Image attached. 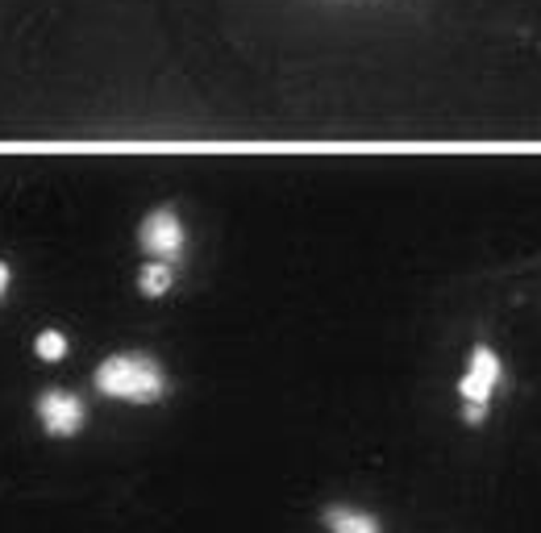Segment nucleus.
Wrapping results in <instances>:
<instances>
[{"label":"nucleus","mask_w":541,"mask_h":533,"mask_svg":"<svg viewBox=\"0 0 541 533\" xmlns=\"http://www.w3.org/2000/svg\"><path fill=\"white\" fill-rule=\"evenodd\" d=\"M325 529L329 533H383L375 513L366 508H354V505H333L325 508Z\"/></svg>","instance_id":"nucleus-5"},{"label":"nucleus","mask_w":541,"mask_h":533,"mask_svg":"<svg viewBox=\"0 0 541 533\" xmlns=\"http://www.w3.org/2000/svg\"><path fill=\"white\" fill-rule=\"evenodd\" d=\"M504 383V363L491 346H474L467 358V371L459 380V400H462V421L467 425H483L491 412V400Z\"/></svg>","instance_id":"nucleus-2"},{"label":"nucleus","mask_w":541,"mask_h":533,"mask_svg":"<svg viewBox=\"0 0 541 533\" xmlns=\"http://www.w3.org/2000/svg\"><path fill=\"white\" fill-rule=\"evenodd\" d=\"M137 247L150 259L176 263L184 255V247H188V230H184L176 208H154V213H146V221L137 225Z\"/></svg>","instance_id":"nucleus-3"},{"label":"nucleus","mask_w":541,"mask_h":533,"mask_svg":"<svg viewBox=\"0 0 541 533\" xmlns=\"http://www.w3.org/2000/svg\"><path fill=\"white\" fill-rule=\"evenodd\" d=\"M96 392L108 400H125V404H159L167 396V371L159 367L154 355L122 350L96 367Z\"/></svg>","instance_id":"nucleus-1"},{"label":"nucleus","mask_w":541,"mask_h":533,"mask_svg":"<svg viewBox=\"0 0 541 533\" xmlns=\"http://www.w3.org/2000/svg\"><path fill=\"white\" fill-rule=\"evenodd\" d=\"M176 287V271H171V263L162 259H150L142 271H137V292L146 296V301H159V296H167Z\"/></svg>","instance_id":"nucleus-6"},{"label":"nucleus","mask_w":541,"mask_h":533,"mask_svg":"<svg viewBox=\"0 0 541 533\" xmlns=\"http://www.w3.org/2000/svg\"><path fill=\"white\" fill-rule=\"evenodd\" d=\"M9 284H13V267H9V263L0 259V301L9 296Z\"/></svg>","instance_id":"nucleus-8"},{"label":"nucleus","mask_w":541,"mask_h":533,"mask_svg":"<svg viewBox=\"0 0 541 533\" xmlns=\"http://www.w3.org/2000/svg\"><path fill=\"white\" fill-rule=\"evenodd\" d=\"M34 355L42 363H63L67 358V333L63 329H42L38 338H34Z\"/></svg>","instance_id":"nucleus-7"},{"label":"nucleus","mask_w":541,"mask_h":533,"mask_svg":"<svg viewBox=\"0 0 541 533\" xmlns=\"http://www.w3.org/2000/svg\"><path fill=\"white\" fill-rule=\"evenodd\" d=\"M34 409H38V421L46 429V438H75L88 421V409H83V400L67 388H46L38 392L34 400Z\"/></svg>","instance_id":"nucleus-4"}]
</instances>
